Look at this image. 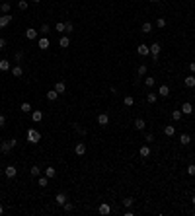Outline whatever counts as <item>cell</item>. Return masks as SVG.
<instances>
[{"instance_id": "cell-1", "label": "cell", "mask_w": 195, "mask_h": 216, "mask_svg": "<svg viewBox=\"0 0 195 216\" xmlns=\"http://www.w3.org/2000/svg\"><path fill=\"white\" fill-rule=\"evenodd\" d=\"M39 140H41L39 131H35V128H30V131H27V142H30V144H37Z\"/></svg>"}, {"instance_id": "cell-2", "label": "cell", "mask_w": 195, "mask_h": 216, "mask_svg": "<svg viewBox=\"0 0 195 216\" xmlns=\"http://www.w3.org/2000/svg\"><path fill=\"white\" fill-rule=\"evenodd\" d=\"M16 173H18V169H16V165H6L4 168V175L8 177V179H14Z\"/></svg>"}, {"instance_id": "cell-3", "label": "cell", "mask_w": 195, "mask_h": 216, "mask_svg": "<svg viewBox=\"0 0 195 216\" xmlns=\"http://www.w3.org/2000/svg\"><path fill=\"white\" fill-rule=\"evenodd\" d=\"M98 125L99 127H107V125H109V115L107 113H98Z\"/></svg>"}, {"instance_id": "cell-4", "label": "cell", "mask_w": 195, "mask_h": 216, "mask_svg": "<svg viewBox=\"0 0 195 216\" xmlns=\"http://www.w3.org/2000/svg\"><path fill=\"white\" fill-rule=\"evenodd\" d=\"M12 22V16L10 14H2L0 16V29H4V27H8Z\"/></svg>"}, {"instance_id": "cell-5", "label": "cell", "mask_w": 195, "mask_h": 216, "mask_svg": "<svg viewBox=\"0 0 195 216\" xmlns=\"http://www.w3.org/2000/svg\"><path fill=\"white\" fill-rule=\"evenodd\" d=\"M37 47H39V49H41V51H47V49H49V47H51V41H49V39H47V37H41V39H39V41H37Z\"/></svg>"}, {"instance_id": "cell-6", "label": "cell", "mask_w": 195, "mask_h": 216, "mask_svg": "<svg viewBox=\"0 0 195 216\" xmlns=\"http://www.w3.org/2000/svg\"><path fill=\"white\" fill-rule=\"evenodd\" d=\"M98 212H99V214H102V216H107V214H109V212H111V206H109V205H107V202H102V205H99V206H98Z\"/></svg>"}, {"instance_id": "cell-7", "label": "cell", "mask_w": 195, "mask_h": 216, "mask_svg": "<svg viewBox=\"0 0 195 216\" xmlns=\"http://www.w3.org/2000/svg\"><path fill=\"white\" fill-rule=\"evenodd\" d=\"M150 55H152V59H158V55H160V43H152L150 45Z\"/></svg>"}, {"instance_id": "cell-8", "label": "cell", "mask_w": 195, "mask_h": 216, "mask_svg": "<svg viewBox=\"0 0 195 216\" xmlns=\"http://www.w3.org/2000/svg\"><path fill=\"white\" fill-rule=\"evenodd\" d=\"M55 202H57L59 206H63L64 202H66V193H63V191H61V193H57V195H55Z\"/></svg>"}, {"instance_id": "cell-9", "label": "cell", "mask_w": 195, "mask_h": 216, "mask_svg": "<svg viewBox=\"0 0 195 216\" xmlns=\"http://www.w3.org/2000/svg\"><path fill=\"white\" fill-rule=\"evenodd\" d=\"M137 53H139V55H143V57H146V55H150V47H148V45H139V47H137Z\"/></svg>"}, {"instance_id": "cell-10", "label": "cell", "mask_w": 195, "mask_h": 216, "mask_svg": "<svg viewBox=\"0 0 195 216\" xmlns=\"http://www.w3.org/2000/svg\"><path fill=\"white\" fill-rule=\"evenodd\" d=\"M180 109H181V113H184V115H191V113H193V105H191L189 101H185Z\"/></svg>"}, {"instance_id": "cell-11", "label": "cell", "mask_w": 195, "mask_h": 216, "mask_svg": "<svg viewBox=\"0 0 195 216\" xmlns=\"http://www.w3.org/2000/svg\"><path fill=\"white\" fill-rule=\"evenodd\" d=\"M74 152H76V156H84L86 154V144L84 142H78L76 146H74Z\"/></svg>"}, {"instance_id": "cell-12", "label": "cell", "mask_w": 195, "mask_h": 216, "mask_svg": "<svg viewBox=\"0 0 195 216\" xmlns=\"http://www.w3.org/2000/svg\"><path fill=\"white\" fill-rule=\"evenodd\" d=\"M184 84H185V88H195V76H193V74L185 76L184 78Z\"/></svg>"}, {"instance_id": "cell-13", "label": "cell", "mask_w": 195, "mask_h": 216, "mask_svg": "<svg viewBox=\"0 0 195 216\" xmlns=\"http://www.w3.org/2000/svg\"><path fill=\"white\" fill-rule=\"evenodd\" d=\"M41 119H43V111H39V109L31 111V121H33V123H39Z\"/></svg>"}, {"instance_id": "cell-14", "label": "cell", "mask_w": 195, "mask_h": 216, "mask_svg": "<svg viewBox=\"0 0 195 216\" xmlns=\"http://www.w3.org/2000/svg\"><path fill=\"white\" fill-rule=\"evenodd\" d=\"M180 144H184V146H187V144H191V136H189L187 132H184V134H180Z\"/></svg>"}, {"instance_id": "cell-15", "label": "cell", "mask_w": 195, "mask_h": 216, "mask_svg": "<svg viewBox=\"0 0 195 216\" xmlns=\"http://www.w3.org/2000/svg\"><path fill=\"white\" fill-rule=\"evenodd\" d=\"M133 125H135V128H137V131H144V127H146V123H144V119H135V123H133Z\"/></svg>"}, {"instance_id": "cell-16", "label": "cell", "mask_w": 195, "mask_h": 216, "mask_svg": "<svg viewBox=\"0 0 195 216\" xmlns=\"http://www.w3.org/2000/svg\"><path fill=\"white\" fill-rule=\"evenodd\" d=\"M24 74V68L20 64H16V66H12V76H16V78H20Z\"/></svg>"}, {"instance_id": "cell-17", "label": "cell", "mask_w": 195, "mask_h": 216, "mask_svg": "<svg viewBox=\"0 0 195 216\" xmlns=\"http://www.w3.org/2000/svg\"><path fill=\"white\" fill-rule=\"evenodd\" d=\"M43 173H45V175L49 177V179H53V177L57 175V169L53 168V165H49V168H45V171H43Z\"/></svg>"}, {"instance_id": "cell-18", "label": "cell", "mask_w": 195, "mask_h": 216, "mask_svg": "<svg viewBox=\"0 0 195 216\" xmlns=\"http://www.w3.org/2000/svg\"><path fill=\"white\" fill-rule=\"evenodd\" d=\"M139 154H140V158H144V160H146L148 156H150V148L146 146V144H144V146H140V150H139Z\"/></svg>"}, {"instance_id": "cell-19", "label": "cell", "mask_w": 195, "mask_h": 216, "mask_svg": "<svg viewBox=\"0 0 195 216\" xmlns=\"http://www.w3.org/2000/svg\"><path fill=\"white\" fill-rule=\"evenodd\" d=\"M26 37H27V39H30V41L37 39V31L33 29V27H27V29H26Z\"/></svg>"}, {"instance_id": "cell-20", "label": "cell", "mask_w": 195, "mask_h": 216, "mask_svg": "<svg viewBox=\"0 0 195 216\" xmlns=\"http://www.w3.org/2000/svg\"><path fill=\"white\" fill-rule=\"evenodd\" d=\"M0 70H2V72H6V70H12L10 60H6V59H2V60H0Z\"/></svg>"}, {"instance_id": "cell-21", "label": "cell", "mask_w": 195, "mask_h": 216, "mask_svg": "<svg viewBox=\"0 0 195 216\" xmlns=\"http://www.w3.org/2000/svg\"><path fill=\"white\" fill-rule=\"evenodd\" d=\"M164 134H166V136H174V134H176V127H174V125L164 127Z\"/></svg>"}, {"instance_id": "cell-22", "label": "cell", "mask_w": 195, "mask_h": 216, "mask_svg": "<svg viewBox=\"0 0 195 216\" xmlns=\"http://www.w3.org/2000/svg\"><path fill=\"white\" fill-rule=\"evenodd\" d=\"M55 90H57V94H64L66 92V84H64V82H57Z\"/></svg>"}, {"instance_id": "cell-23", "label": "cell", "mask_w": 195, "mask_h": 216, "mask_svg": "<svg viewBox=\"0 0 195 216\" xmlns=\"http://www.w3.org/2000/svg\"><path fill=\"white\" fill-rule=\"evenodd\" d=\"M10 10H12L10 2H2L0 4V12H2V14H10Z\"/></svg>"}, {"instance_id": "cell-24", "label": "cell", "mask_w": 195, "mask_h": 216, "mask_svg": "<svg viewBox=\"0 0 195 216\" xmlns=\"http://www.w3.org/2000/svg\"><path fill=\"white\" fill-rule=\"evenodd\" d=\"M59 45H61L63 49H66V47H68V45H70V39H68V35H63V37H61V39H59Z\"/></svg>"}, {"instance_id": "cell-25", "label": "cell", "mask_w": 195, "mask_h": 216, "mask_svg": "<svg viewBox=\"0 0 195 216\" xmlns=\"http://www.w3.org/2000/svg\"><path fill=\"white\" fill-rule=\"evenodd\" d=\"M181 117H184L181 109H174L172 111V119H174V121H181Z\"/></svg>"}, {"instance_id": "cell-26", "label": "cell", "mask_w": 195, "mask_h": 216, "mask_svg": "<svg viewBox=\"0 0 195 216\" xmlns=\"http://www.w3.org/2000/svg\"><path fill=\"white\" fill-rule=\"evenodd\" d=\"M123 103H125L127 107H133L135 105V97H133V95H125V97H123Z\"/></svg>"}, {"instance_id": "cell-27", "label": "cell", "mask_w": 195, "mask_h": 216, "mask_svg": "<svg viewBox=\"0 0 195 216\" xmlns=\"http://www.w3.org/2000/svg\"><path fill=\"white\" fill-rule=\"evenodd\" d=\"M30 173H31V177H39V175H41V168L35 164V165H33V168L30 169Z\"/></svg>"}, {"instance_id": "cell-28", "label": "cell", "mask_w": 195, "mask_h": 216, "mask_svg": "<svg viewBox=\"0 0 195 216\" xmlns=\"http://www.w3.org/2000/svg\"><path fill=\"white\" fill-rule=\"evenodd\" d=\"M37 183H39V187H47L49 185V177L47 175H43V177L39 175V177H37Z\"/></svg>"}, {"instance_id": "cell-29", "label": "cell", "mask_w": 195, "mask_h": 216, "mask_svg": "<svg viewBox=\"0 0 195 216\" xmlns=\"http://www.w3.org/2000/svg\"><path fill=\"white\" fill-rule=\"evenodd\" d=\"M0 146H2V152H4V154L12 150V144H10V140H4V142H0Z\"/></svg>"}, {"instance_id": "cell-30", "label": "cell", "mask_w": 195, "mask_h": 216, "mask_svg": "<svg viewBox=\"0 0 195 216\" xmlns=\"http://www.w3.org/2000/svg\"><path fill=\"white\" fill-rule=\"evenodd\" d=\"M20 111H22V113H31V105L27 101H24L22 105H20Z\"/></svg>"}, {"instance_id": "cell-31", "label": "cell", "mask_w": 195, "mask_h": 216, "mask_svg": "<svg viewBox=\"0 0 195 216\" xmlns=\"http://www.w3.org/2000/svg\"><path fill=\"white\" fill-rule=\"evenodd\" d=\"M158 94L162 95V97H168V95H170V88H168L166 84H162V86H160V92H158Z\"/></svg>"}, {"instance_id": "cell-32", "label": "cell", "mask_w": 195, "mask_h": 216, "mask_svg": "<svg viewBox=\"0 0 195 216\" xmlns=\"http://www.w3.org/2000/svg\"><path fill=\"white\" fill-rule=\"evenodd\" d=\"M72 128H74V131L78 132V134H82V136L86 134V128H84V127H80V125H78V123H72Z\"/></svg>"}, {"instance_id": "cell-33", "label": "cell", "mask_w": 195, "mask_h": 216, "mask_svg": "<svg viewBox=\"0 0 195 216\" xmlns=\"http://www.w3.org/2000/svg\"><path fill=\"white\" fill-rule=\"evenodd\" d=\"M57 97H59V94H57V90H49V92H47V99H49V101H55Z\"/></svg>"}, {"instance_id": "cell-34", "label": "cell", "mask_w": 195, "mask_h": 216, "mask_svg": "<svg viewBox=\"0 0 195 216\" xmlns=\"http://www.w3.org/2000/svg\"><path fill=\"white\" fill-rule=\"evenodd\" d=\"M156 99H158V94H154V92H148V94H146V101H148V103H154Z\"/></svg>"}, {"instance_id": "cell-35", "label": "cell", "mask_w": 195, "mask_h": 216, "mask_svg": "<svg viewBox=\"0 0 195 216\" xmlns=\"http://www.w3.org/2000/svg\"><path fill=\"white\" fill-rule=\"evenodd\" d=\"M74 31V23L72 22H64V33L68 35V33H72Z\"/></svg>"}, {"instance_id": "cell-36", "label": "cell", "mask_w": 195, "mask_h": 216, "mask_svg": "<svg viewBox=\"0 0 195 216\" xmlns=\"http://www.w3.org/2000/svg\"><path fill=\"white\" fill-rule=\"evenodd\" d=\"M154 84H156V80H154L152 76H146V78H144V86H146V88H152Z\"/></svg>"}, {"instance_id": "cell-37", "label": "cell", "mask_w": 195, "mask_h": 216, "mask_svg": "<svg viewBox=\"0 0 195 216\" xmlns=\"http://www.w3.org/2000/svg\"><path fill=\"white\" fill-rule=\"evenodd\" d=\"M152 31V23L150 22H144L143 23V33H150Z\"/></svg>"}, {"instance_id": "cell-38", "label": "cell", "mask_w": 195, "mask_h": 216, "mask_svg": "<svg viewBox=\"0 0 195 216\" xmlns=\"http://www.w3.org/2000/svg\"><path fill=\"white\" fill-rule=\"evenodd\" d=\"M156 26H158V27H160V29H164V27H166V26H168V22H166V20H164V18H158V20H156Z\"/></svg>"}, {"instance_id": "cell-39", "label": "cell", "mask_w": 195, "mask_h": 216, "mask_svg": "<svg viewBox=\"0 0 195 216\" xmlns=\"http://www.w3.org/2000/svg\"><path fill=\"white\" fill-rule=\"evenodd\" d=\"M133 202H135V201H133V197H125V199H123V205H125L127 208H131Z\"/></svg>"}, {"instance_id": "cell-40", "label": "cell", "mask_w": 195, "mask_h": 216, "mask_svg": "<svg viewBox=\"0 0 195 216\" xmlns=\"http://www.w3.org/2000/svg\"><path fill=\"white\" fill-rule=\"evenodd\" d=\"M14 59H16V62H22V60H24V51H16Z\"/></svg>"}, {"instance_id": "cell-41", "label": "cell", "mask_w": 195, "mask_h": 216, "mask_svg": "<svg viewBox=\"0 0 195 216\" xmlns=\"http://www.w3.org/2000/svg\"><path fill=\"white\" fill-rule=\"evenodd\" d=\"M63 208L66 210V212H72V210H74V205H72V202H64Z\"/></svg>"}, {"instance_id": "cell-42", "label": "cell", "mask_w": 195, "mask_h": 216, "mask_svg": "<svg viewBox=\"0 0 195 216\" xmlns=\"http://www.w3.org/2000/svg\"><path fill=\"white\" fill-rule=\"evenodd\" d=\"M39 31H41V33H43V35H47V33H49V31H51V27H49V26H47V23H43V26H41V29H39Z\"/></svg>"}, {"instance_id": "cell-43", "label": "cell", "mask_w": 195, "mask_h": 216, "mask_svg": "<svg viewBox=\"0 0 195 216\" xmlns=\"http://www.w3.org/2000/svg\"><path fill=\"white\" fill-rule=\"evenodd\" d=\"M18 6H20V10H27V0H20Z\"/></svg>"}, {"instance_id": "cell-44", "label": "cell", "mask_w": 195, "mask_h": 216, "mask_svg": "<svg viewBox=\"0 0 195 216\" xmlns=\"http://www.w3.org/2000/svg\"><path fill=\"white\" fill-rule=\"evenodd\" d=\"M146 74V64H140L139 66V76H144Z\"/></svg>"}, {"instance_id": "cell-45", "label": "cell", "mask_w": 195, "mask_h": 216, "mask_svg": "<svg viewBox=\"0 0 195 216\" xmlns=\"http://www.w3.org/2000/svg\"><path fill=\"white\" fill-rule=\"evenodd\" d=\"M55 29H57V31H61V33H64V23H63V22H59V23L55 26Z\"/></svg>"}, {"instance_id": "cell-46", "label": "cell", "mask_w": 195, "mask_h": 216, "mask_svg": "<svg viewBox=\"0 0 195 216\" xmlns=\"http://www.w3.org/2000/svg\"><path fill=\"white\" fill-rule=\"evenodd\" d=\"M144 142H154V134H152V132H148V134L144 136Z\"/></svg>"}, {"instance_id": "cell-47", "label": "cell", "mask_w": 195, "mask_h": 216, "mask_svg": "<svg viewBox=\"0 0 195 216\" xmlns=\"http://www.w3.org/2000/svg\"><path fill=\"white\" fill-rule=\"evenodd\" d=\"M187 173H189V175H195V164H189L187 165Z\"/></svg>"}, {"instance_id": "cell-48", "label": "cell", "mask_w": 195, "mask_h": 216, "mask_svg": "<svg viewBox=\"0 0 195 216\" xmlns=\"http://www.w3.org/2000/svg\"><path fill=\"white\" fill-rule=\"evenodd\" d=\"M4 125H6V117H4V115H0V128H2Z\"/></svg>"}, {"instance_id": "cell-49", "label": "cell", "mask_w": 195, "mask_h": 216, "mask_svg": "<svg viewBox=\"0 0 195 216\" xmlns=\"http://www.w3.org/2000/svg\"><path fill=\"white\" fill-rule=\"evenodd\" d=\"M4 47H6V41H4V37H0V51H2Z\"/></svg>"}, {"instance_id": "cell-50", "label": "cell", "mask_w": 195, "mask_h": 216, "mask_svg": "<svg viewBox=\"0 0 195 216\" xmlns=\"http://www.w3.org/2000/svg\"><path fill=\"white\" fill-rule=\"evenodd\" d=\"M8 140H10V144H12V148H14V146H16V144H18V140H16V138H8Z\"/></svg>"}, {"instance_id": "cell-51", "label": "cell", "mask_w": 195, "mask_h": 216, "mask_svg": "<svg viewBox=\"0 0 195 216\" xmlns=\"http://www.w3.org/2000/svg\"><path fill=\"white\" fill-rule=\"evenodd\" d=\"M189 70H191V74L195 72V62H189Z\"/></svg>"}, {"instance_id": "cell-52", "label": "cell", "mask_w": 195, "mask_h": 216, "mask_svg": "<svg viewBox=\"0 0 195 216\" xmlns=\"http://www.w3.org/2000/svg\"><path fill=\"white\" fill-rule=\"evenodd\" d=\"M191 205L195 206V195H191Z\"/></svg>"}, {"instance_id": "cell-53", "label": "cell", "mask_w": 195, "mask_h": 216, "mask_svg": "<svg viewBox=\"0 0 195 216\" xmlns=\"http://www.w3.org/2000/svg\"><path fill=\"white\" fill-rule=\"evenodd\" d=\"M2 214H4V206L0 205V216H2Z\"/></svg>"}, {"instance_id": "cell-54", "label": "cell", "mask_w": 195, "mask_h": 216, "mask_svg": "<svg viewBox=\"0 0 195 216\" xmlns=\"http://www.w3.org/2000/svg\"><path fill=\"white\" fill-rule=\"evenodd\" d=\"M33 2H35V4H39V2H41V0H33Z\"/></svg>"}, {"instance_id": "cell-55", "label": "cell", "mask_w": 195, "mask_h": 216, "mask_svg": "<svg viewBox=\"0 0 195 216\" xmlns=\"http://www.w3.org/2000/svg\"><path fill=\"white\" fill-rule=\"evenodd\" d=\"M150 2H160V0H150Z\"/></svg>"}, {"instance_id": "cell-56", "label": "cell", "mask_w": 195, "mask_h": 216, "mask_svg": "<svg viewBox=\"0 0 195 216\" xmlns=\"http://www.w3.org/2000/svg\"><path fill=\"white\" fill-rule=\"evenodd\" d=\"M0 152H2V146H0Z\"/></svg>"}]
</instances>
